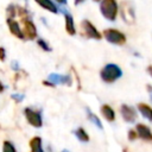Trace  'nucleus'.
Here are the masks:
<instances>
[{
    "label": "nucleus",
    "mask_w": 152,
    "mask_h": 152,
    "mask_svg": "<svg viewBox=\"0 0 152 152\" xmlns=\"http://www.w3.org/2000/svg\"><path fill=\"white\" fill-rule=\"evenodd\" d=\"M135 131L138 133V137L147 142H152V131L144 124H137Z\"/></svg>",
    "instance_id": "nucleus-8"
},
{
    "label": "nucleus",
    "mask_w": 152,
    "mask_h": 152,
    "mask_svg": "<svg viewBox=\"0 0 152 152\" xmlns=\"http://www.w3.org/2000/svg\"><path fill=\"white\" fill-rule=\"evenodd\" d=\"M120 112H121V115L126 122H134L137 120V113H135L133 107L127 106V104H122L120 108Z\"/></svg>",
    "instance_id": "nucleus-9"
},
{
    "label": "nucleus",
    "mask_w": 152,
    "mask_h": 152,
    "mask_svg": "<svg viewBox=\"0 0 152 152\" xmlns=\"http://www.w3.org/2000/svg\"><path fill=\"white\" fill-rule=\"evenodd\" d=\"M138 109H139V112H140V114L145 118V119H147L148 121H152V108L148 106V104H146V103H138Z\"/></svg>",
    "instance_id": "nucleus-15"
},
{
    "label": "nucleus",
    "mask_w": 152,
    "mask_h": 152,
    "mask_svg": "<svg viewBox=\"0 0 152 152\" xmlns=\"http://www.w3.org/2000/svg\"><path fill=\"white\" fill-rule=\"evenodd\" d=\"M56 1H57L58 4H65V1H66V0H56Z\"/></svg>",
    "instance_id": "nucleus-30"
},
{
    "label": "nucleus",
    "mask_w": 152,
    "mask_h": 152,
    "mask_svg": "<svg viewBox=\"0 0 152 152\" xmlns=\"http://www.w3.org/2000/svg\"><path fill=\"white\" fill-rule=\"evenodd\" d=\"M64 21H65V31L68 34L74 36L76 33V28H75V24H74V19L70 14H65L64 15Z\"/></svg>",
    "instance_id": "nucleus-14"
},
{
    "label": "nucleus",
    "mask_w": 152,
    "mask_h": 152,
    "mask_svg": "<svg viewBox=\"0 0 152 152\" xmlns=\"http://www.w3.org/2000/svg\"><path fill=\"white\" fill-rule=\"evenodd\" d=\"M49 81L52 82L55 86L56 84H71V78L65 75H58V74H51L49 75Z\"/></svg>",
    "instance_id": "nucleus-11"
},
{
    "label": "nucleus",
    "mask_w": 152,
    "mask_h": 152,
    "mask_svg": "<svg viewBox=\"0 0 152 152\" xmlns=\"http://www.w3.org/2000/svg\"><path fill=\"white\" fill-rule=\"evenodd\" d=\"M102 34L107 42H109L110 44H114V45H125L126 40H127L126 34L124 32H121L118 28H113V27L103 30Z\"/></svg>",
    "instance_id": "nucleus-4"
},
{
    "label": "nucleus",
    "mask_w": 152,
    "mask_h": 152,
    "mask_svg": "<svg viewBox=\"0 0 152 152\" xmlns=\"http://www.w3.org/2000/svg\"><path fill=\"white\" fill-rule=\"evenodd\" d=\"M75 135L78 138V140H81V141H83V142L89 141V135L87 134V132H86L82 127H80V128H77V129L75 131Z\"/></svg>",
    "instance_id": "nucleus-17"
},
{
    "label": "nucleus",
    "mask_w": 152,
    "mask_h": 152,
    "mask_svg": "<svg viewBox=\"0 0 152 152\" xmlns=\"http://www.w3.org/2000/svg\"><path fill=\"white\" fill-rule=\"evenodd\" d=\"M87 113H88V118H89V120L93 122V124H95L100 129H102V124H101V121H100V119L95 115V114H93L90 110H89V108H87Z\"/></svg>",
    "instance_id": "nucleus-18"
},
{
    "label": "nucleus",
    "mask_w": 152,
    "mask_h": 152,
    "mask_svg": "<svg viewBox=\"0 0 152 152\" xmlns=\"http://www.w3.org/2000/svg\"><path fill=\"white\" fill-rule=\"evenodd\" d=\"M5 57H6L5 49H4V48H0V61H1V62H4V61H5Z\"/></svg>",
    "instance_id": "nucleus-25"
},
{
    "label": "nucleus",
    "mask_w": 152,
    "mask_h": 152,
    "mask_svg": "<svg viewBox=\"0 0 152 152\" xmlns=\"http://www.w3.org/2000/svg\"><path fill=\"white\" fill-rule=\"evenodd\" d=\"M81 30H82V34L86 36L87 38H90V39H101L102 38V33L94 26V24L87 19L82 20L81 21Z\"/></svg>",
    "instance_id": "nucleus-5"
},
{
    "label": "nucleus",
    "mask_w": 152,
    "mask_h": 152,
    "mask_svg": "<svg viewBox=\"0 0 152 152\" xmlns=\"http://www.w3.org/2000/svg\"><path fill=\"white\" fill-rule=\"evenodd\" d=\"M93 1H95V2H100L101 0H93Z\"/></svg>",
    "instance_id": "nucleus-32"
},
{
    "label": "nucleus",
    "mask_w": 152,
    "mask_h": 152,
    "mask_svg": "<svg viewBox=\"0 0 152 152\" xmlns=\"http://www.w3.org/2000/svg\"><path fill=\"white\" fill-rule=\"evenodd\" d=\"M2 90H4V86H2V83L0 82V93H1Z\"/></svg>",
    "instance_id": "nucleus-31"
},
{
    "label": "nucleus",
    "mask_w": 152,
    "mask_h": 152,
    "mask_svg": "<svg viewBox=\"0 0 152 152\" xmlns=\"http://www.w3.org/2000/svg\"><path fill=\"white\" fill-rule=\"evenodd\" d=\"M23 21V33H24V37L26 39H34L37 37V28H36V25L33 24L32 20H30L28 18H25V19H21Z\"/></svg>",
    "instance_id": "nucleus-6"
},
{
    "label": "nucleus",
    "mask_w": 152,
    "mask_h": 152,
    "mask_svg": "<svg viewBox=\"0 0 152 152\" xmlns=\"http://www.w3.org/2000/svg\"><path fill=\"white\" fill-rule=\"evenodd\" d=\"M100 76H101L102 81H104L106 83H113L122 76V70L116 64L109 63V64H106L102 68V70L100 72Z\"/></svg>",
    "instance_id": "nucleus-3"
},
{
    "label": "nucleus",
    "mask_w": 152,
    "mask_h": 152,
    "mask_svg": "<svg viewBox=\"0 0 152 152\" xmlns=\"http://www.w3.org/2000/svg\"><path fill=\"white\" fill-rule=\"evenodd\" d=\"M7 26H8V28H10V32H11L13 36H15V37L19 38V39H24V38H25V37H24V33H23V30L20 28L19 24H18L13 18H7Z\"/></svg>",
    "instance_id": "nucleus-10"
},
{
    "label": "nucleus",
    "mask_w": 152,
    "mask_h": 152,
    "mask_svg": "<svg viewBox=\"0 0 152 152\" xmlns=\"http://www.w3.org/2000/svg\"><path fill=\"white\" fill-rule=\"evenodd\" d=\"M24 113H25V116H26L30 125H32L33 127H40L42 126L43 121H42V116L38 112H34L31 108H25Z\"/></svg>",
    "instance_id": "nucleus-7"
},
{
    "label": "nucleus",
    "mask_w": 152,
    "mask_h": 152,
    "mask_svg": "<svg viewBox=\"0 0 152 152\" xmlns=\"http://www.w3.org/2000/svg\"><path fill=\"white\" fill-rule=\"evenodd\" d=\"M17 15H19L21 19H25L28 17V12L24 7H17Z\"/></svg>",
    "instance_id": "nucleus-19"
},
{
    "label": "nucleus",
    "mask_w": 152,
    "mask_h": 152,
    "mask_svg": "<svg viewBox=\"0 0 152 152\" xmlns=\"http://www.w3.org/2000/svg\"><path fill=\"white\" fill-rule=\"evenodd\" d=\"M6 13H7V17L8 18H13L14 15H17V7L13 6V5H10L6 10Z\"/></svg>",
    "instance_id": "nucleus-20"
},
{
    "label": "nucleus",
    "mask_w": 152,
    "mask_h": 152,
    "mask_svg": "<svg viewBox=\"0 0 152 152\" xmlns=\"http://www.w3.org/2000/svg\"><path fill=\"white\" fill-rule=\"evenodd\" d=\"M147 72L152 76V65H148V66H147Z\"/></svg>",
    "instance_id": "nucleus-28"
},
{
    "label": "nucleus",
    "mask_w": 152,
    "mask_h": 152,
    "mask_svg": "<svg viewBox=\"0 0 152 152\" xmlns=\"http://www.w3.org/2000/svg\"><path fill=\"white\" fill-rule=\"evenodd\" d=\"M12 99L15 100L17 102H20V101H23L24 96H23V95H18V94H13V95H12Z\"/></svg>",
    "instance_id": "nucleus-24"
},
{
    "label": "nucleus",
    "mask_w": 152,
    "mask_h": 152,
    "mask_svg": "<svg viewBox=\"0 0 152 152\" xmlns=\"http://www.w3.org/2000/svg\"><path fill=\"white\" fill-rule=\"evenodd\" d=\"M100 12L104 19L114 21L119 15V2L116 0H101Z\"/></svg>",
    "instance_id": "nucleus-2"
},
{
    "label": "nucleus",
    "mask_w": 152,
    "mask_h": 152,
    "mask_svg": "<svg viewBox=\"0 0 152 152\" xmlns=\"http://www.w3.org/2000/svg\"><path fill=\"white\" fill-rule=\"evenodd\" d=\"M2 152H15V148H14V146L10 141H4Z\"/></svg>",
    "instance_id": "nucleus-21"
},
{
    "label": "nucleus",
    "mask_w": 152,
    "mask_h": 152,
    "mask_svg": "<svg viewBox=\"0 0 152 152\" xmlns=\"http://www.w3.org/2000/svg\"><path fill=\"white\" fill-rule=\"evenodd\" d=\"M86 0H74V4L77 6V5H80V4H82V2H84Z\"/></svg>",
    "instance_id": "nucleus-27"
},
{
    "label": "nucleus",
    "mask_w": 152,
    "mask_h": 152,
    "mask_svg": "<svg viewBox=\"0 0 152 152\" xmlns=\"http://www.w3.org/2000/svg\"><path fill=\"white\" fill-rule=\"evenodd\" d=\"M101 113H102V115L104 116V119H106L107 121L112 122V121L115 120V113H114L113 108H112L109 104H102V107H101Z\"/></svg>",
    "instance_id": "nucleus-13"
},
{
    "label": "nucleus",
    "mask_w": 152,
    "mask_h": 152,
    "mask_svg": "<svg viewBox=\"0 0 152 152\" xmlns=\"http://www.w3.org/2000/svg\"><path fill=\"white\" fill-rule=\"evenodd\" d=\"M43 84L44 86H49V87H55V84L52 82H50V81H43Z\"/></svg>",
    "instance_id": "nucleus-26"
},
{
    "label": "nucleus",
    "mask_w": 152,
    "mask_h": 152,
    "mask_svg": "<svg viewBox=\"0 0 152 152\" xmlns=\"http://www.w3.org/2000/svg\"><path fill=\"white\" fill-rule=\"evenodd\" d=\"M119 14L127 25H134L137 21L135 7L131 0H122L119 4Z\"/></svg>",
    "instance_id": "nucleus-1"
},
{
    "label": "nucleus",
    "mask_w": 152,
    "mask_h": 152,
    "mask_svg": "<svg viewBox=\"0 0 152 152\" xmlns=\"http://www.w3.org/2000/svg\"><path fill=\"white\" fill-rule=\"evenodd\" d=\"M12 64H13V69H15V70H17V69H18V66H17V62H13Z\"/></svg>",
    "instance_id": "nucleus-29"
},
{
    "label": "nucleus",
    "mask_w": 152,
    "mask_h": 152,
    "mask_svg": "<svg viewBox=\"0 0 152 152\" xmlns=\"http://www.w3.org/2000/svg\"><path fill=\"white\" fill-rule=\"evenodd\" d=\"M30 147L31 152H44L42 147V139L39 137H33L30 140Z\"/></svg>",
    "instance_id": "nucleus-16"
},
{
    "label": "nucleus",
    "mask_w": 152,
    "mask_h": 152,
    "mask_svg": "<svg viewBox=\"0 0 152 152\" xmlns=\"http://www.w3.org/2000/svg\"><path fill=\"white\" fill-rule=\"evenodd\" d=\"M62 152H69V151H65V150H64V151H62Z\"/></svg>",
    "instance_id": "nucleus-33"
},
{
    "label": "nucleus",
    "mask_w": 152,
    "mask_h": 152,
    "mask_svg": "<svg viewBox=\"0 0 152 152\" xmlns=\"http://www.w3.org/2000/svg\"><path fill=\"white\" fill-rule=\"evenodd\" d=\"M37 43H38V45H39L43 50H45V51H50V50H51V48H50V46H49V45H48L43 39H38V42H37Z\"/></svg>",
    "instance_id": "nucleus-22"
},
{
    "label": "nucleus",
    "mask_w": 152,
    "mask_h": 152,
    "mask_svg": "<svg viewBox=\"0 0 152 152\" xmlns=\"http://www.w3.org/2000/svg\"><path fill=\"white\" fill-rule=\"evenodd\" d=\"M42 8H44V10H46V11H49V12H51V13H57L58 12V8H57V6L51 1V0H34Z\"/></svg>",
    "instance_id": "nucleus-12"
},
{
    "label": "nucleus",
    "mask_w": 152,
    "mask_h": 152,
    "mask_svg": "<svg viewBox=\"0 0 152 152\" xmlns=\"http://www.w3.org/2000/svg\"><path fill=\"white\" fill-rule=\"evenodd\" d=\"M135 138H138V133H137V131H129L128 132V139L129 140H134Z\"/></svg>",
    "instance_id": "nucleus-23"
}]
</instances>
